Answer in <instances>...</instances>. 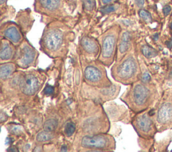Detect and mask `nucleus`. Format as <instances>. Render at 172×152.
I'll return each mask as SVG.
<instances>
[{
	"label": "nucleus",
	"instance_id": "2eb2a0df",
	"mask_svg": "<svg viewBox=\"0 0 172 152\" xmlns=\"http://www.w3.org/2000/svg\"><path fill=\"white\" fill-rule=\"evenodd\" d=\"M172 118V105L166 103L160 107L157 115V121L160 123H165L169 121Z\"/></svg>",
	"mask_w": 172,
	"mask_h": 152
},
{
	"label": "nucleus",
	"instance_id": "39448f33",
	"mask_svg": "<svg viewBox=\"0 0 172 152\" xmlns=\"http://www.w3.org/2000/svg\"><path fill=\"white\" fill-rule=\"evenodd\" d=\"M81 146L90 149L88 151H112L115 148V141L109 135H86L81 141Z\"/></svg>",
	"mask_w": 172,
	"mask_h": 152
},
{
	"label": "nucleus",
	"instance_id": "72a5a7b5",
	"mask_svg": "<svg viewBox=\"0 0 172 152\" xmlns=\"http://www.w3.org/2000/svg\"><path fill=\"white\" fill-rule=\"evenodd\" d=\"M12 142H13V140L12 139V138H10V137H7L6 140V145L12 144Z\"/></svg>",
	"mask_w": 172,
	"mask_h": 152
},
{
	"label": "nucleus",
	"instance_id": "7ed1b4c3",
	"mask_svg": "<svg viewBox=\"0 0 172 152\" xmlns=\"http://www.w3.org/2000/svg\"><path fill=\"white\" fill-rule=\"evenodd\" d=\"M137 71L138 64L136 58L131 54H126L112 66V76L115 80L126 85L133 82Z\"/></svg>",
	"mask_w": 172,
	"mask_h": 152
},
{
	"label": "nucleus",
	"instance_id": "9b49d317",
	"mask_svg": "<svg viewBox=\"0 0 172 152\" xmlns=\"http://www.w3.org/2000/svg\"><path fill=\"white\" fill-rule=\"evenodd\" d=\"M81 49L86 56L95 58L100 52V46L97 40L89 36H83L80 42Z\"/></svg>",
	"mask_w": 172,
	"mask_h": 152
},
{
	"label": "nucleus",
	"instance_id": "6e6552de",
	"mask_svg": "<svg viewBox=\"0 0 172 152\" xmlns=\"http://www.w3.org/2000/svg\"><path fill=\"white\" fill-rule=\"evenodd\" d=\"M63 1L64 0H35V10L47 16H62Z\"/></svg>",
	"mask_w": 172,
	"mask_h": 152
},
{
	"label": "nucleus",
	"instance_id": "473e14b6",
	"mask_svg": "<svg viewBox=\"0 0 172 152\" xmlns=\"http://www.w3.org/2000/svg\"><path fill=\"white\" fill-rule=\"evenodd\" d=\"M43 151V147L41 146H36L34 147L33 151Z\"/></svg>",
	"mask_w": 172,
	"mask_h": 152
},
{
	"label": "nucleus",
	"instance_id": "4468645a",
	"mask_svg": "<svg viewBox=\"0 0 172 152\" xmlns=\"http://www.w3.org/2000/svg\"><path fill=\"white\" fill-rule=\"evenodd\" d=\"M135 129L143 133H148L151 129L152 121L147 114L139 116L135 120Z\"/></svg>",
	"mask_w": 172,
	"mask_h": 152
},
{
	"label": "nucleus",
	"instance_id": "4be33fe9",
	"mask_svg": "<svg viewBox=\"0 0 172 152\" xmlns=\"http://www.w3.org/2000/svg\"><path fill=\"white\" fill-rule=\"evenodd\" d=\"M118 7L119 5L118 3H114V4L110 5L108 4L107 6L103 7L102 8H101L100 11L104 15H106V14H109L117 11V9H118Z\"/></svg>",
	"mask_w": 172,
	"mask_h": 152
},
{
	"label": "nucleus",
	"instance_id": "0eeeda50",
	"mask_svg": "<svg viewBox=\"0 0 172 152\" xmlns=\"http://www.w3.org/2000/svg\"><path fill=\"white\" fill-rule=\"evenodd\" d=\"M149 96V89L143 84H137L128 92H126L122 99L130 107H133V105L140 107L146 103Z\"/></svg>",
	"mask_w": 172,
	"mask_h": 152
},
{
	"label": "nucleus",
	"instance_id": "ddd939ff",
	"mask_svg": "<svg viewBox=\"0 0 172 152\" xmlns=\"http://www.w3.org/2000/svg\"><path fill=\"white\" fill-rule=\"evenodd\" d=\"M15 45L6 38H2L0 50V58L1 62L8 61L12 59L16 54Z\"/></svg>",
	"mask_w": 172,
	"mask_h": 152
},
{
	"label": "nucleus",
	"instance_id": "1a4fd4ad",
	"mask_svg": "<svg viewBox=\"0 0 172 152\" xmlns=\"http://www.w3.org/2000/svg\"><path fill=\"white\" fill-rule=\"evenodd\" d=\"M43 84V79L36 73L26 74L19 81V87L22 93L26 95L32 96L37 93Z\"/></svg>",
	"mask_w": 172,
	"mask_h": 152
},
{
	"label": "nucleus",
	"instance_id": "c9c22d12",
	"mask_svg": "<svg viewBox=\"0 0 172 152\" xmlns=\"http://www.w3.org/2000/svg\"><path fill=\"white\" fill-rule=\"evenodd\" d=\"M30 146L29 144H26L25 146H24V151H29V149H30Z\"/></svg>",
	"mask_w": 172,
	"mask_h": 152
},
{
	"label": "nucleus",
	"instance_id": "e433bc0d",
	"mask_svg": "<svg viewBox=\"0 0 172 152\" xmlns=\"http://www.w3.org/2000/svg\"><path fill=\"white\" fill-rule=\"evenodd\" d=\"M158 38H159V34H155V35H154V36H153V39H154V40H157Z\"/></svg>",
	"mask_w": 172,
	"mask_h": 152
},
{
	"label": "nucleus",
	"instance_id": "cd10ccee",
	"mask_svg": "<svg viewBox=\"0 0 172 152\" xmlns=\"http://www.w3.org/2000/svg\"><path fill=\"white\" fill-rule=\"evenodd\" d=\"M135 2L136 6L139 7V8H142L145 5V0H135Z\"/></svg>",
	"mask_w": 172,
	"mask_h": 152
},
{
	"label": "nucleus",
	"instance_id": "c756f323",
	"mask_svg": "<svg viewBox=\"0 0 172 152\" xmlns=\"http://www.w3.org/2000/svg\"><path fill=\"white\" fill-rule=\"evenodd\" d=\"M7 151H14V152H16V151H19V150H17V148L16 147L12 146H10L8 148V149H7Z\"/></svg>",
	"mask_w": 172,
	"mask_h": 152
},
{
	"label": "nucleus",
	"instance_id": "f257e3e1",
	"mask_svg": "<svg viewBox=\"0 0 172 152\" xmlns=\"http://www.w3.org/2000/svg\"><path fill=\"white\" fill-rule=\"evenodd\" d=\"M73 36V32L65 24L58 21L51 22L43 31L40 41L41 50L52 58L61 57L67 52Z\"/></svg>",
	"mask_w": 172,
	"mask_h": 152
},
{
	"label": "nucleus",
	"instance_id": "6ab92c4d",
	"mask_svg": "<svg viewBox=\"0 0 172 152\" xmlns=\"http://www.w3.org/2000/svg\"><path fill=\"white\" fill-rule=\"evenodd\" d=\"M142 53L146 58H148L155 57L158 54L157 51L155 50V49L147 45L143 46L142 47Z\"/></svg>",
	"mask_w": 172,
	"mask_h": 152
},
{
	"label": "nucleus",
	"instance_id": "a211bd4d",
	"mask_svg": "<svg viewBox=\"0 0 172 152\" xmlns=\"http://www.w3.org/2000/svg\"><path fill=\"white\" fill-rule=\"evenodd\" d=\"M52 139V135L51 132H46V131H41L39 133H38L36 137V140L38 142H47V141H50L51 139Z\"/></svg>",
	"mask_w": 172,
	"mask_h": 152
},
{
	"label": "nucleus",
	"instance_id": "20e7f679",
	"mask_svg": "<svg viewBox=\"0 0 172 152\" xmlns=\"http://www.w3.org/2000/svg\"><path fill=\"white\" fill-rule=\"evenodd\" d=\"M83 75L86 84L90 86L107 88L112 84L101 62L100 63L92 62L87 65L83 69Z\"/></svg>",
	"mask_w": 172,
	"mask_h": 152
},
{
	"label": "nucleus",
	"instance_id": "b1692460",
	"mask_svg": "<svg viewBox=\"0 0 172 152\" xmlns=\"http://www.w3.org/2000/svg\"><path fill=\"white\" fill-rule=\"evenodd\" d=\"M139 16L141 17V18L145 21V22L149 23L152 21V17L151 16L150 13L146 11V10L141 9L139 12Z\"/></svg>",
	"mask_w": 172,
	"mask_h": 152
},
{
	"label": "nucleus",
	"instance_id": "4c0bfd02",
	"mask_svg": "<svg viewBox=\"0 0 172 152\" xmlns=\"http://www.w3.org/2000/svg\"><path fill=\"white\" fill-rule=\"evenodd\" d=\"M6 1H7V0H0V2H1V5L2 6L3 3L6 2Z\"/></svg>",
	"mask_w": 172,
	"mask_h": 152
},
{
	"label": "nucleus",
	"instance_id": "9d476101",
	"mask_svg": "<svg viewBox=\"0 0 172 152\" xmlns=\"http://www.w3.org/2000/svg\"><path fill=\"white\" fill-rule=\"evenodd\" d=\"M1 34L15 46H19L24 40V36L21 28L14 22H8L3 24L1 28Z\"/></svg>",
	"mask_w": 172,
	"mask_h": 152
},
{
	"label": "nucleus",
	"instance_id": "f8f14e48",
	"mask_svg": "<svg viewBox=\"0 0 172 152\" xmlns=\"http://www.w3.org/2000/svg\"><path fill=\"white\" fill-rule=\"evenodd\" d=\"M132 44V34L128 31H125L120 34L119 36L118 42V58L120 60L123 58V56L126 54V52L128 51L131 46Z\"/></svg>",
	"mask_w": 172,
	"mask_h": 152
},
{
	"label": "nucleus",
	"instance_id": "c85d7f7f",
	"mask_svg": "<svg viewBox=\"0 0 172 152\" xmlns=\"http://www.w3.org/2000/svg\"><path fill=\"white\" fill-rule=\"evenodd\" d=\"M0 119H1V122L3 123V121H5L8 119V115H7L5 113H3V111H2L1 113V117H0Z\"/></svg>",
	"mask_w": 172,
	"mask_h": 152
},
{
	"label": "nucleus",
	"instance_id": "393cba45",
	"mask_svg": "<svg viewBox=\"0 0 172 152\" xmlns=\"http://www.w3.org/2000/svg\"><path fill=\"white\" fill-rule=\"evenodd\" d=\"M54 93V87L50 86V85H47L46 87L44 88V94L46 95H51L52 94H53Z\"/></svg>",
	"mask_w": 172,
	"mask_h": 152
},
{
	"label": "nucleus",
	"instance_id": "2f4dec72",
	"mask_svg": "<svg viewBox=\"0 0 172 152\" xmlns=\"http://www.w3.org/2000/svg\"><path fill=\"white\" fill-rule=\"evenodd\" d=\"M60 151H67V145L63 144L61 147Z\"/></svg>",
	"mask_w": 172,
	"mask_h": 152
},
{
	"label": "nucleus",
	"instance_id": "7c9ffc66",
	"mask_svg": "<svg viewBox=\"0 0 172 152\" xmlns=\"http://www.w3.org/2000/svg\"><path fill=\"white\" fill-rule=\"evenodd\" d=\"M113 1L114 0H101V2L103 5H108Z\"/></svg>",
	"mask_w": 172,
	"mask_h": 152
},
{
	"label": "nucleus",
	"instance_id": "aec40b11",
	"mask_svg": "<svg viewBox=\"0 0 172 152\" xmlns=\"http://www.w3.org/2000/svg\"><path fill=\"white\" fill-rule=\"evenodd\" d=\"M83 8L84 11L87 13L92 12L96 8V0H82Z\"/></svg>",
	"mask_w": 172,
	"mask_h": 152
},
{
	"label": "nucleus",
	"instance_id": "bb28decb",
	"mask_svg": "<svg viewBox=\"0 0 172 152\" xmlns=\"http://www.w3.org/2000/svg\"><path fill=\"white\" fill-rule=\"evenodd\" d=\"M171 7L170 6H166L163 8V13L165 16H167L168 14H169L170 12H171Z\"/></svg>",
	"mask_w": 172,
	"mask_h": 152
},
{
	"label": "nucleus",
	"instance_id": "a878e982",
	"mask_svg": "<svg viewBox=\"0 0 172 152\" xmlns=\"http://www.w3.org/2000/svg\"><path fill=\"white\" fill-rule=\"evenodd\" d=\"M150 80H151L150 75L149 74V72H145L142 76V81L144 83H146L149 82Z\"/></svg>",
	"mask_w": 172,
	"mask_h": 152
},
{
	"label": "nucleus",
	"instance_id": "f3484780",
	"mask_svg": "<svg viewBox=\"0 0 172 152\" xmlns=\"http://www.w3.org/2000/svg\"><path fill=\"white\" fill-rule=\"evenodd\" d=\"M58 121L55 119H49L44 122L43 125V129L48 132H53L57 128Z\"/></svg>",
	"mask_w": 172,
	"mask_h": 152
},
{
	"label": "nucleus",
	"instance_id": "f704fd0d",
	"mask_svg": "<svg viewBox=\"0 0 172 152\" xmlns=\"http://www.w3.org/2000/svg\"><path fill=\"white\" fill-rule=\"evenodd\" d=\"M166 44L167 46V47L169 48H171L172 47V39L170 40V41H168L166 42Z\"/></svg>",
	"mask_w": 172,
	"mask_h": 152
},
{
	"label": "nucleus",
	"instance_id": "58836bf2",
	"mask_svg": "<svg viewBox=\"0 0 172 152\" xmlns=\"http://www.w3.org/2000/svg\"><path fill=\"white\" fill-rule=\"evenodd\" d=\"M170 28H171V29L172 30V22H171V24H170Z\"/></svg>",
	"mask_w": 172,
	"mask_h": 152
},
{
	"label": "nucleus",
	"instance_id": "423d86ee",
	"mask_svg": "<svg viewBox=\"0 0 172 152\" xmlns=\"http://www.w3.org/2000/svg\"><path fill=\"white\" fill-rule=\"evenodd\" d=\"M16 63L20 68L34 66L37 62L38 53L28 40H24L16 50Z\"/></svg>",
	"mask_w": 172,
	"mask_h": 152
},
{
	"label": "nucleus",
	"instance_id": "5701e85b",
	"mask_svg": "<svg viewBox=\"0 0 172 152\" xmlns=\"http://www.w3.org/2000/svg\"><path fill=\"white\" fill-rule=\"evenodd\" d=\"M8 129L12 134H13V135H22L23 132L22 127L18 125H10V126H8Z\"/></svg>",
	"mask_w": 172,
	"mask_h": 152
},
{
	"label": "nucleus",
	"instance_id": "412c9836",
	"mask_svg": "<svg viewBox=\"0 0 172 152\" xmlns=\"http://www.w3.org/2000/svg\"><path fill=\"white\" fill-rule=\"evenodd\" d=\"M76 129V125L72 121H67L65 125L64 133L67 137H71L74 134Z\"/></svg>",
	"mask_w": 172,
	"mask_h": 152
},
{
	"label": "nucleus",
	"instance_id": "dca6fc26",
	"mask_svg": "<svg viewBox=\"0 0 172 152\" xmlns=\"http://www.w3.org/2000/svg\"><path fill=\"white\" fill-rule=\"evenodd\" d=\"M16 70V65L13 63H1L0 65V78L6 80L11 76Z\"/></svg>",
	"mask_w": 172,
	"mask_h": 152
},
{
	"label": "nucleus",
	"instance_id": "f03ea898",
	"mask_svg": "<svg viewBox=\"0 0 172 152\" xmlns=\"http://www.w3.org/2000/svg\"><path fill=\"white\" fill-rule=\"evenodd\" d=\"M120 34V26H115L109 28L97 39L100 46L98 61L108 67L112 65L114 60Z\"/></svg>",
	"mask_w": 172,
	"mask_h": 152
}]
</instances>
